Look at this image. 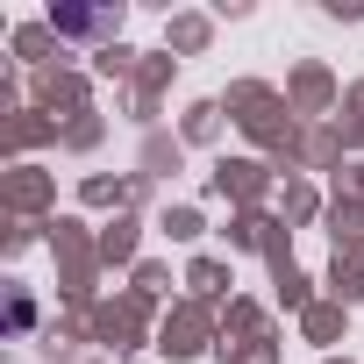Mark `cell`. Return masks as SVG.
<instances>
[{"instance_id": "1", "label": "cell", "mask_w": 364, "mask_h": 364, "mask_svg": "<svg viewBox=\"0 0 364 364\" xmlns=\"http://www.w3.org/2000/svg\"><path fill=\"white\" fill-rule=\"evenodd\" d=\"M122 15H58V29H72V36H93V29H114Z\"/></svg>"}]
</instances>
